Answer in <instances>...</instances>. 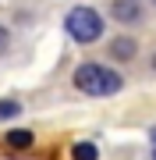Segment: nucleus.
<instances>
[{"instance_id": "f257e3e1", "label": "nucleus", "mask_w": 156, "mask_h": 160, "mask_svg": "<svg viewBox=\"0 0 156 160\" xmlns=\"http://www.w3.org/2000/svg\"><path fill=\"white\" fill-rule=\"evenodd\" d=\"M121 75L110 71V68H99V64H82L75 71V89L89 92V96H114L121 92Z\"/></svg>"}, {"instance_id": "f03ea898", "label": "nucleus", "mask_w": 156, "mask_h": 160, "mask_svg": "<svg viewBox=\"0 0 156 160\" xmlns=\"http://www.w3.org/2000/svg\"><path fill=\"white\" fill-rule=\"evenodd\" d=\"M68 32L75 43H96L99 36H103V18H99V11H92V7H75V11H68Z\"/></svg>"}, {"instance_id": "7ed1b4c3", "label": "nucleus", "mask_w": 156, "mask_h": 160, "mask_svg": "<svg viewBox=\"0 0 156 160\" xmlns=\"http://www.w3.org/2000/svg\"><path fill=\"white\" fill-rule=\"evenodd\" d=\"M110 11H114V18H117V22H135V18H139V7H135L131 0H117Z\"/></svg>"}, {"instance_id": "20e7f679", "label": "nucleus", "mask_w": 156, "mask_h": 160, "mask_svg": "<svg viewBox=\"0 0 156 160\" xmlns=\"http://www.w3.org/2000/svg\"><path fill=\"white\" fill-rule=\"evenodd\" d=\"M110 53H114V57H121V61H128V57H135V39H114L110 43Z\"/></svg>"}, {"instance_id": "39448f33", "label": "nucleus", "mask_w": 156, "mask_h": 160, "mask_svg": "<svg viewBox=\"0 0 156 160\" xmlns=\"http://www.w3.org/2000/svg\"><path fill=\"white\" fill-rule=\"evenodd\" d=\"M7 146H14V149H29V146H32V132H25V128L7 132Z\"/></svg>"}, {"instance_id": "423d86ee", "label": "nucleus", "mask_w": 156, "mask_h": 160, "mask_svg": "<svg viewBox=\"0 0 156 160\" xmlns=\"http://www.w3.org/2000/svg\"><path fill=\"white\" fill-rule=\"evenodd\" d=\"M75 160H99V149L92 142H75Z\"/></svg>"}, {"instance_id": "0eeeda50", "label": "nucleus", "mask_w": 156, "mask_h": 160, "mask_svg": "<svg viewBox=\"0 0 156 160\" xmlns=\"http://www.w3.org/2000/svg\"><path fill=\"white\" fill-rule=\"evenodd\" d=\"M18 100H0V121H7V118H18Z\"/></svg>"}, {"instance_id": "6e6552de", "label": "nucleus", "mask_w": 156, "mask_h": 160, "mask_svg": "<svg viewBox=\"0 0 156 160\" xmlns=\"http://www.w3.org/2000/svg\"><path fill=\"white\" fill-rule=\"evenodd\" d=\"M0 50H7V29L0 25Z\"/></svg>"}, {"instance_id": "1a4fd4ad", "label": "nucleus", "mask_w": 156, "mask_h": 160, "mask_svg": "<svg viewBox=\"0 0 156 160\" xmlns=\"http://www.w3.org/2000/svg\"><path fill=\"white\" fill-rule=\"evenodd\" d=\"M153 160H156V146H153Z\"/></svg>"}, {"instance_id": "9d476101", "label": "nucleus", "mask_w": 156, "mask_h": 160, "mask_svg": "<svg viewBox=\"0 0 156 160\" xmlns=\"http://www.w3.org/2000/svg\"><path fill=\"white\" fill-rule=\"evenodd\" d=\"M153 68H156V57H153Z\"/></svg>"}, {"instance_id": "9b49d317", "label": "nucleus", "mask_w": 156, "mask_h": 160, "mask_svg": "<svg viewBox=\"0 0 156 160\" xmlns=\"http://www.w3.org/2000/svg\"><path fill=\"white\" fill-rule=\"evenodd\" d=\"M153 4H156V0H153Z\"/></svg>"}]
</instances>
